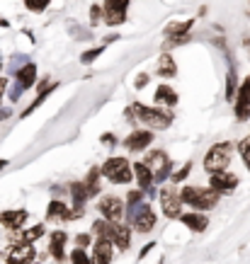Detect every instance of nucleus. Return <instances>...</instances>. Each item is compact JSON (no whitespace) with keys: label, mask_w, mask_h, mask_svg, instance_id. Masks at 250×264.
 Returning <instances> with one entry per match:
<instances>
[{"label":"nucleus","mask_w":250,"mask_h":264,"mask_svg":"<svg viewBox=\"0 0 250 264\" xmlns=\"http://www.w3.org/2000/svg\"><path fill=\"white\" fill-rule=\"evenodd\" d=\"M153 247H156V243H153V240H151L149 245H143V250H141V252H139V259H143V257L149 255V252H151V250H153Z\"/></svg>","instance_id":"c03bdc74"},{"label":"nucleus","mask_w":250,"mask_h":264,"mask_svg":"<svg viewBox=\"0 0 250 264\" xmlns=\"http://www.w3.org/2000/svg\"><path fill=\"white\" fill-rule=\"evenodd\" d=\"M100 180H102L100 167H90V170H88V174H85V180H83L85 191H88V199H93V196H100V191H102Z\"/></svg>","instance_id":"393cba45"},{"label":"nucleus","mask_w":250,"mask_h":264,"mask_svg":"<svg viewBox=\"0 0 250 264\" xmlns=\"http://www.w3.org/2000/svg\"><path fill=\"white\" fill-rule=\"evenodd\" d=\"M192 27H195V17L182 19V22H170V25L163 29V34H165V39L185 37V34H190V32H192Z\"/></svg>","instance_id":"a878e982"},{"label":"nucleus","mask_w":250,"mask_h":264,"mask_svg":"<svg viewBox=\"0 0 250 264\" xmlns=\"http://www.w3.org/2000/svg\"><path fill=\"white\" fill-rule=\"evenodd\" d=\"M131 109H134L136 121L146 124L151 131H165V128L173 126V119H175L173 114H170V109L149 107V104H141V102H134V104H131Z\"/></svg>","instance_id":"f03ea898"},{"label":"nucleus","mask_w":250,"mask_h":264,"mask_svg":"<svg viewBox=\"0 0 250 264\" xmlns=\"http://www.w3.org/2000/svg\"><path fill=\"white\" fill-rule=\"evenodd\" d=\"M236 148H238V155H241V160L243 165L248 167V172H250V136L241 138L238 143H236Z\"/></svg>","instance_id":"c756f323"},{"label":"nucleus","mask_w":250,"mask_h":264,"mask_svg":"<svg viewBox=\"0 0 250 264\" xmlns=\"http://www.w3.org/2000/svg\"><path fill=\"white\" fill-rule=\"evenodd\" d=\"M15 82H17L22 90L34 87V85H37V65L32 63V61H29V63H25L17 73H15Z\"/></svg>","instance_id":"aec40b11"},{"label":"nucleus","mask_w":250,"mask_h":264,"mask_svg":"<svg viewBox=\"0 0 250 264\" xmlns=\"http://www.w3.org/2000/svg\"><path fill=\"white\" fill-rule=\"evenodd\" d=\"M12 117V109L10 107H0V121H8Z\"/></svg>","instance_id":"37998d69"},{"label":"nucleus","mask_w":250,"mask_h":264,"mask_svg":"<svg viewBox=\"0 0 250 264\" xmlns=\"http://www.w3.org/2000/svg\"><path fill=\"white\" fill-rule=\"evenodd\" d=\"M131 170H134V180H136V184H139V189L143 191V194H146L151 187H156V184H153V172H151L141 160L131 165Z\"/></svg>","instance_id":"412c9836"},{"label":"nucleus","mask_w":250,"mask_h":264,"mask_svg":"<svg viewBox=\"0 0 250 264\" xmlns=\"http://www.w3.org/2000/svg\"><path fill=\"white\" fill-rule=\"evenodd\" d=\"M105 51V44L102 46H95V49H88V51H83V56H80V63L83 65H90L93 61H97V56Z\"/></svg>","instance_id":"2f4dec72"},{"label":"nucleus","mask_w":250,"mask_h":264,"mask_svg":"<svg viewBox=\"0 0 250 264\" xmlns=\"http://www.w3.org/2000/svg\"><path fill=\"white\" fill-rule=\"evenodd\" d=\"M124 216H127V226L134 228L136 233H151L153 228H156V211L151 209L149 201H141L139 206H131V209L124 211Z\"/></svg>","instance_id":"39448f33"},{"label":"nucleus","mask_w":250,"mask_h":264,"mask_svg":"<svg viewBox=\"0 0 250 264\" xmlns=\"http://www.w3.org/2000/svg\"><path fill=\"white\" fill-rule=\"evenodd\" d=\"M110 240L117 250H129L131 245V228L127 223H110Z\"/></svg>","instance_id":"dca6fc26"},{"label":"nucleus","mask_w":250,"mask_h":264,"mask_svg":"<svg viewBox=\"0 0 250 264\" xmlns=\"http://www.w3.org/2000/svg\"><path fill=\"white\" fill-rule=\"evenodd\" d=\"M32 264H39V262H32Z\"/></svg>","instance_id":"8fccbe9b"},{"label":"nucleus","mask_w":250,"mask_h":264,"mask_svg":"<svg viewBox=\"0 0 250 264\" xmlns=\"http://www.w3.org/2000/svg\"><path fill=\"white\" fill-rule=\"evenodd\" d=\"M25 63H29V58L25 54H17V56H12V58H10V65H8V71H10V75H15L19 71V68H22V65Z\"/></svg>","instance_id":"473e14b6"},{"label":"nucleus","mask_w":250,"mask_h":264,"mask_svg":"<svg viewBox=\"0 0 250 264\" xmlns=\"http://www.w3.org/2000/svg\"><path fill=\"white\" fill-rule=\"evenodd\" d=\"M75 245L78 247H90L93 245V233H78V235H75Z\"/></svg>","instance_id":"58836bf2"},{"label":"nucleus","mask_w":250,"mask_h":264,"mask_svg":"<svg viewBox=\"0 0 250 264\" xmlns=\"http://www.w3.org/2000/svg\"><path fill=\"white\" fill-rule=\"evenodd\" d=\"M141 201H146V194L141 189H131L129 194H127V209H131V206H139Z\"/></svg>","instance_id":"f704fd0d"},{"label":"nucleus","mask_w":250,"mask_h":264,"mask_svg":"<svg viewBox=\"0 0 250 264\" xmlns=\"http://www.w3.org/2000/svg\"><path fill=\"white\" fill-rule=\"evenodd\" d=\"M231 155H233V143L231 141H219V143L209 146V150L204 153V160H202L204 172L212 174V172L228 170V165H231Z\"/></svg>","instance_id":"7ed1b4c3"},{"label":"nucleus","mask_w":250,"mask_h":264,"mask_svg":"<svg viewBox=\"0 0 250 264\" xmlns=\"http://www.w3.org/2000/svg\"><path fill=\"white\" fill-rule=\"evenodd\" d=\"M238 174H233L231 170H221V172H212L209 174V187H212L216 194H233V191L238 189Z\"/></svg>","instance_id":"9d476101"},{"label":"nucleus","mask_w":250,"mask_h":264,"mask_svg":"<svg viewBox=\"0 0 250 264\" xmlns=\"http://www.w3.org/2000/svg\"><path fill=\"white\" fill-rule=\"evenodd\" d=\"M221 199V194H216L212 187H195V184H185V187H180V201L187 204L190 209L195 211H209L214 209L216 204Z\"/></svg>","instance_id":"f257e3e1"},{"label":"nucleus","mask_w":250,"mask_h":264,"mask_svg":"<svg viewBox=\"0 0 250 264\" xmlns=\"http://www.w3.org/2000/svg\"><path fill=\"white\" fill-rule=\"evenodd\" d=\"M22 87H19L17 82H15V85H12V87H10V92H8V100L12 102V104H15V102H19V97H22Z\"/></svg>","instance_id":"ea45409f"},{"label":"nucleus","mask_w":250,"mask_h":264,"mask_svg":"<svg viewBox=\"0 0 250 264\" xmlns=\"http://www.w3.org/2000/svg\"><path fill=\"white\" fill-rule=\"evenodd\" d=\"M68 194H71V201H73V206H71V209H83L85 211V204H88L85 184L83 182H73L71 187H68Z\"/></svg>","instance_id":"bb28decb"},{"label":"nucleus","mask_w":250,"mask_h":264,"mask_svg":"<svg viewBox=\"0 0 250 264\" xmlns=\"http://www.w3.org/2000/svg\"><path fill=\"white\" fill-rule=\"evenodd\" d=\"M97 211L105 221H112V223H121L124 218V211H127V204L114 196V194H105L100 201H97Z\"/></svg>","instance_id":"6e6552de"},{"label":"nucleus","mask_w":250,"mask_h":264,"mask_svg":"<svg viewBox=\"0 0 250 264\" xmlns=\"http://www.w3.org/2000/svg\"><path fill=\"white\" fill-rule=\"evenodd\" d=\"M56 87H58V82H56V80H51V82H49V85H47V87H44V90H41V92H37V97H34V102H32V104H29V107H27V109H25V112H22L19 117L25 119V117H29L32 112L37 109V107H41V104H44V102L49 100V95H51V92H54Z\"/></svg>","instance_id":"c85d7f7f"},{"label":"nucleus","mask_w":250,"mask_h":264,"mask_svg":"<svg viewBox=\"0 0 250 264\" xmlns=\"http://www.w3.org/2000/svg\"><path fill=\"white\" fill-rule=\"evenodd\" d=\"M68 211H71V206L66 201L51 199L47 206V221L49 223H64V221H68Z\"/></svg>","instance_id":"6ab92c4d"},{"label":"nucleus","mask_w":250,"mask_h":264,"mask_svg":"<svg viewBox=\"0 0 250 264\" xmlns=\"http://www.w3.org/2000/svg\"><path fill=\"white\" fill-rule=\"evenodd\" d=\"M66 243H68V235L64 230H51V235H49V255L54 257L56 262L66 259Z\"/></svg>","instance_id":"f3484780"},{"label":"nucleus","mask_w":250,"mask_h":264,"mask_svg":"<svg viewBox=\"0 0 250 264\" xmlns=\"http://www.w3.org/2000/svg\"><path fill=\"white\" fill-rule=\"evenodd\" d=\"M117 39H119V34H110V37H105V46H107V44H114Z\"/></svg>","instance_id":"49530a36"},{"label":"nucleus","mask_w":250,"mask_h":264,"mask_svg":"<svg viewBox=\"0 0 250 264\" xmlns=\"http://www.w3.org/2000/svg\"><path fill=\"white\" fill-rule=\"evenodd\" d=\"M153 138H156V134L151 128H136V131H131L129 136L121 141V146L127 148L129 153H143L153 143Z\"/></svg>","instance_id":"9b49d317"},{"label":"nucleus","mask_w":250,"mask_h":264,"mask_svg":"<svg viewBox=\"0 0 250 264\" xmlns=\"http://www.w3.org/2000/svg\"><path fill=\"white\" fill-rule=\"evenodd\" d=\"M149 82H151V75L149 73H139V75H136V80H134V87H136V90H143Z\"/></svg>","instance_id":"a19ab883"},{"label":"nucleus","mask_w":250,"mask_h":264,"mask_svg":"<svg viewBox=\"0 0 250 264\" xmlns=\"http://www.w3.org/2000/svg\"><path fill=\"white\" fill-rule=\"evenodd\" d=\"M190 34H185V37H173V39H165L163 41V51H173V49H177V46H182V44H187L190 41Z\"/></svg>","instance_id":"72a5a7b5"},{"label":"nucleus","mask_w":250,"mask_h":264,"mask_svg":"<svg viewBox=\"0 0 250 264\" xmlns=\"http://www.w3.org/2000/svg\"><path fill=\"white\" fill-rule=\"evenodd\" d=\"M190 172H192V160H187V163L182 165V167H180L177 172H173V174H170V182H173V184L185 182L187 177H190Z\"/></svg>","instance_id":"7c9ffc66"},{"label":"nucleus","mask_w":250,"mask_h":264,"mask_svg":"<svg viewBox=\"0 0 250 264\" xmlns=\"http://www.w3.org/2000/svg\"><path fill=\"white\" fill-rule=\"evenodd\" d=\"M158 199H160V211L163 216L170 221H177L182 213V201H180V189L173 184H165L158 189Z\"/></svg>","instance_id":"0eeeda50"},{"label":"nucleus","mask_w":250,"mask_h":264,"mask_svg":"<svg viewBox=\"0 0 250 264\" xmlns=\"http://www.w3.org/2000/svg\"><path fill=\"white\" fill-rule=\"evenodd\" d=\"M34 259H37L34 245H29V243H15V245L10 247L8 257H5V264H32Z\"/></svg>","instance_id":"ddd939ff"},{"label":"nucleus","mask_w":250,"mask_h":264,"mask_svg":"<svg viewBox=\"0 0 250 264\" xmlns=\"http://www.w3.org/2000/svg\"><path fill=\"white\" fill-rule=\"evenodd\" d=\"M233 114L238 121H248L250 117V75L238 85L236 100H233Z\"/></svg>","instance_id":"f8f14e48"},{"label":"nucleus","mask_w":250,"mask_h":264,"mask_svg":"<svg viewBox=\"0 0 250 264\" xmlns=\"http://www.w3.org/2000/svg\"><path fill=\"white\" fill-rule=\"evenodd\" d=\"M51 5V0H25V8L29 12H44Z\"/></svg>","instance_id":"c9c22d12"},{"label":"nucleus","mask_w":250,"mask_h":264,"mask_svg":"<svg viewBox=\"0 0 250 264\" xmlns=\"http://www.w3.org/2000/svg\"><path fill=\"white\" fill-rule=\"evenodd\" d=\"M177 221H180L187 230H192V233H204V230L209 228V216L202 213V211H182Z\"/></svg>","instance_id":"4468645a"},{"label":"nucleus","mask_w":250,"mask_h":264,"mask_svg":"<svg viewBox=\"0 0 250 264\" xmlns=\"http://www.w3.org/2000/svg\"><path fill=\"white\" fill-rule=\"evenodd\" d=\"M27 218H29V213L25 209H10L0 213V223L8 228V230H19V228L27 223Z\"/></svg>","instance_id":"a211bd4d"},{"label":"nucleus","mask_w":250,"mask_h":264,"mask_svg":"<svg viewBox=\"0 0 250 264\" xmlns=\"http://www.w3.org/2000/svg\"><path fill=\"white\" fill-rule=\"evenodd\" d=\"M141 163H143L151 172H153V184H163L168 177L173 174V160H170V155H168L165 150H160V148H156V150L146 153Z\"/></svg>","instance_id":"423d86ee"},{"label":"nucleus","mask_w":250,"mask_h":264,"mask_svg":"<svg viewBox=\"0 0 250 264\" xmlns=\"http://www.w3.org/2000/svg\"><path fill=\"white\" fill-rule=\"evenodd\" d=\"M114 259V243L107 237H97L93 245V264H110Z\"/></svg>","instance_id":"2eb2a0df"},{"label":"nucleus","mask_w":250,"mask_h":264,"mask_svg":"<svg viewBox=\"0 0 250 264\" xmlns=\"http://www.w3.org/2000/svg\"><path fill=\"white\" fill-rule=\"evenodd\" d=\"M5 90H8V78H3V75H0V102H3V95H5Z\"/></svg>","instance_id":"a18cd8bd"},{"label":"nucleus","mask_w":250,"mask_h":264,"mask_svg":"<svg viewBox=\"0 0 250 264\" xmlns=\"http://www.w3.org/2000/svg\"><path fill=\"white\" fill-rule=\"evenodd\" d=\"M105 22V15H102V5H93L90 8V27H97Z\"/></svg>","instance_id":"4c0bfd02"},{"label":"nucleus","mask_w":250,"mask_h":264,"mask_svg":"<svg viewBox=\"0 0 250 264\" xmlns=\"http://www.w3.org/2000/svg\"><path fill=\"white\" fill-rule=\"evenodd\" d=\"M8 165H10V160H0V170H5Z\"/></svg>","instance_id":"de8ad7c7"},{"label":"nucleus","mask_w":250,"mask_h":264,"mask_svg":"<svg viewBox=\"0 0 250 264\" xmlns=\"http://www.w3.org/2000/svg\"><path fill=\"white\" fill-rule=\"evenodd\" d=\"M100 172H102V180H107L110 184H131V180H134V170H131L129 160L121 158V155L107 158L100 165Z\"/></svg>","instance_id":"20e7f679"},{"label":"nucleus","mask_w":250,"mask_h":264,"mask_svg":"<svg viewBox=\"0 0 250 264\" xmlns=\"http://www.w3.org/2000/svg\"><path fill=\"white\" fill-rule=\"evenodd\" d=\"M15 233V243H29V245H34L39 237H44L47 235V228H44V223H37V226H32L27 228V230H12Z\"/></svg>","instance_id":"4be33fe9"},{"label":"nucleus","mask_w":250,"mask_h":264,"mask_svg":"<svg viewBox=\"0 0 250 264\" xmlns=\"http://www.w3.org/2000/svg\"><path fill=\"white\" fill-rule=\"evenodd\" d=\"M100 143H102V146H112V148H114L117 143H119V141H117V136H114V134H102Z\"/></svg>","instance_id":"79ce46f5"},{"label":"nucleus","mask_w":250,"mask_h":264,"mask_svg":"<svg viewBox=\"0 0 250 264\" xmlns=\"http://www.w3.org/2000/svg\"><path fill=\"white\" fill-rule=\"evenodd\" d=\"M238 85H241V80H238V71H236V65L231 63V65H228V73H226V92H223L226 102H233V100H236Z\"/></svg>","instance_id":"cd10ccee"},{"label":"nucleus","mask_w":250,"mask_h":264,"mask_svg":"<svg viewBox=\"0 0 250 264\" xmlns=\"http://www.w3.org/2000/svg\"><path fill=\"white\" fill-rule=\"evenodd\" d=\"M71 264H93V262H90V257H88L83 247H75L71 252Z\"/></svg>","instance_id":"e433bc0d"},{"label":"nucleus","mask_w":250,"mask_h":264,"mask_svg":"<svg viewBox=\"0 0 250 264\" xmlns=\"http://www.w3.org/2000/svg\"><path fill=\"white\" fill-rule=\"evenodd\" d=\"M131 0H105L102 3V15H105V25L110 27H119L127 22V10H129Z\"/></svg>","instance_id":"1a4fd4ad"},{"label":"nucleus","mask_w":250,"mask_h":264,"mask_svg":"<svg viewBox=\"0 0 250 264\" xmlns=\"http://www.w3.org/2000/svg\"><path fill=\"white\" fill-rule=\"evenodd\" d=\"M0 71H3V58H0Z\"/></svg>","instance_id":"09e8293b"},{"label":"nucleus","mask_w":250,"mask_h":264,"mask_svg":"<svg viewBox=\"0 0 250 264\" xmlns=\"http://www.w3.org/2000/svg\"><path fill=\"white\" fill-rule=\"evenodd\" d=\"M156 75L158 78H175L177 75V63H175V58L168 54V51H163L160 54V58H158V68H156Z\"/></svg>","instance_id":"b1692460"},{"label":"nucleus","mask_w":250,"mask_h":264,"mask_svg":"<svg viewBox=\"0 0 250 264\" xmlns=\"http://www.w3.org/2000/svg\"><path fill=\"white\" fill-rule=\"evenodd\" d=\"M153 100H156V104H163V107H168V109H173L177 102H180V97H177V92L170 87V85H158L156 87V95H153Z\"/></svg>","instance_id":"5701e85b"}]
</instances>
